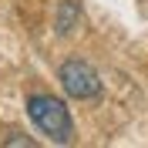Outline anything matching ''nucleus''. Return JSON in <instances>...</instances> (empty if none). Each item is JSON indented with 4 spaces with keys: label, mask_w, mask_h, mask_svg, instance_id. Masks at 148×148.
Returning a JSON list of instances; mask_svg holds the SVG:
<instances>
[{
    "label": "nucleus",
    "mask_w": 148,
    "mask_h": 148,
    "mask_svg": "<svg viewBox=\"0 0 148 148\" xmlns=\"http://www.w3.org/2000/svg\"><path fill=\"white\" fill-rule=\"evenodd\" d=\"M3 145H7V148H17V145H27V148H34L37 141H34V138H7Z\"/></svg>",
    "instance_id": "obj_4"
},
{
    "label": "nucleus",
    "mask_w": 148,
    "mask_h": 148,
    "mask_svg": "<svg viewBox=\"0 0 148 148\" xmlns=\"http://www.w3.org/2000/svg\"><path fill=\"white\" fill-rule=\"evenodd\" d=\"M27 118L34 121V128L40 135L54 141V145H71L74 141V121L71 111L61 98L54 94H30L27 98Z\"/></svg>",
    "instance_id": "obj_1"
},
{
    "label": "nucleus",
    "mask_w": 148,
    "mask_h": 148,
    "mask_svg": "<svg viewBox=\"0 0 148 148\" xmlns=\"http://www.w3.org/2000/svg\"><path fill=\"white\" fill-rule=\"evenodd\" d=\"M54 27H57L61 37H71L74 30L81 27V3H77V0H61V3H57Z\"/></svg>",
    "instance_id": "obj_3"
},
{
    "label": "nucleus",
    "mask_w": 148,
    "mask_h": 148,
    "mask_svg": "<svg viewBox=\"0 0 148 148\" xmlns=\"http://www.w3.org/2000/svg\"><path fill=\"white\" fill-rule=\"evenodd\" d=\"M57 81H61L67 98H77V101H91L104 88L101 74L94 71L88 61H81V57H71V61H64V64L57 67Z\"/></svg>",
    "instance_id": "obj_2"
}]
</instances>
